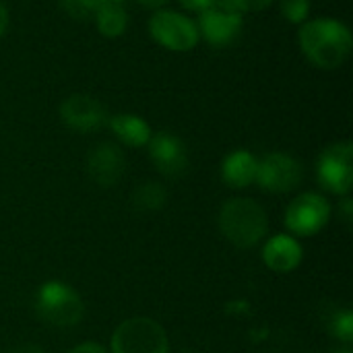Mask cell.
Returning <instances> with one entry per match:
<instances>
[{
    "instance_id": "cell-1",
    "label": "cell",
    "mask_w": 353,
    "mask_h": 353,
    "mask_svg": "<svg viewBox=\"0 0 353 353\" xmlns=\"http://www.w3.org/2000/svg\"><path fill=\"white\" fill-rule=\"evenodd\" d=\"M304 56L319 68L333 70L345 64L353 48L352 31L335 19L304 21L298 31Z\"/></svg>"
},
{
    "instance_id": "cell-2",
    "label": "cell",
    "mask_w": 353,
    "mask_h": 353,
    "mask_svg": "<svg viewBox=\"0 0 353 353\" xmlns=\"http://www.w3.org/2000/svg\"><path fill=\"white\" fill-rule=\"evenodd\" d=\"M219 230L234 246L246 250L267 236L269 217L252 199H230L219 211Z\"/></svg>"
},
{
    "instance_id": "cell-3",
    "label": "cell",
    "mask_w": 353,
    "mask_h": 353,
    "mask_svg": "<svg viewBox=\"0 0 353 353\" xmlns=\"http://www.w3.org/2000/svg\"><path fill=\"white\" fill-rule=\"evenodd\" d=\"M35 312L46 325L68 329L81 323L85 304L70 285L62 281H46L35 294Z\"/></svg>"
},
{
    "instance_id": "cell-4",
    "label": "cell",
    "mask_w": 353,
    "mask_h": 353,
    "mask_svg": "<svg viewBox=\"0 0 353 353\" xmlns=\"http://www.w3.org/2000/svg\"><path fill=\"white\" fill-rule=\"evenodd\" d=\"M112 353H170L168 333L153 319H126L112 335Z\"/></svg>"
},
{
    "instance_id": "cell-5",
    "label": "cell",
    "mask_w": 353,
    "mask_h": 353,
    "mask_svg": "<svg viewBox=\"0 0 353 353\" xmlns=\"http://www.w3.org/2000/svg\"><path fill=\"white\" fill-rule=\"evenodd\" d=\"M319 182L333 194L347 196L353 184V147L350 141L329 145L316 163Z\"/></svg>"
},
{
    "instance_id": "cell-6",
    "label": "cell",
    "mask_w": 353,
    "mask_h": 353,
    "mask_svg": "<svg viewBox=\"0 0 353 353\" xmlns=\"http://www.w3.org/2000/svg\"><path fill=\"white\" fill-rule=\"evenodd\" d=\"M244 25L242 10H238L228 0H217L207 10L199 12V35L207 39L213 48H225L236 41Z\"/></svg>"
},
{
    "instance_id": "cell-7",
    "label": "cell",
    "mask_w": 353,
    "mask_h": 353,
    "mask_svg": "<svg viewBox=\"0 0 353 353\" xmlns=\"http://www.w3.org/2000/svg\"><path fill=\"white\" fill-rule=\"evenodd\" d=\"M149 31L159 46L174 52H188L201 39L196 23L176 10H157L149 21Z\"/></svg>"
},
{
    "instance_id": "cell-8",
    "label": "cell",
    "mask_w": 353,
    "mask_h": 353,
    "mask_svg": "<svg viewBox=\"0 0 353 353\" xmlns=\"http://www.w3.org/2000/svg\"><path fill=\"white\" fill-rule=\"evenodd\" d=\"M331 219V205L319 192H304L296 196L285 211V225L296 236H312L321 232Z\"/></svg>"
},
{
    "instance_id": "cell-9",
    "label": "cell",
    "mask_w": 353,
    "mask_h": 353,
    "mask_svg": "<svg viewBox=\"0 0 353 353\" xmlns=\"http://www.w3.org/2000/svg\"><path fill=\"white\" fill-rule=\"evenodd\" d=\"M300 180L302 165L288 153H269L256 165V182L267 192H290L300 184Z\"/></svg>"
},
{
    "instance_id": "cell-10",
    "label": "cell",
    "mask_w": 353,
    "mask_h": 353,
    "mask_svg": "<svg viewBox=\"0 0 353 353\" xmlns=\"http://www.w3.org/2000/svg\"><path fill=\"white\" fill-rule=\"evenodd\" d=\"M62 122L77 132H95L108 122L105 108L91 95L74 93L60 105Z\"/></svg>"
},
{
    "instance_id": "cell-11",
    "label": "cell",
    "mask_w": 353,
    "mask_h": 353,
    "mask_svg": "<svg viewBox=\"0 0 353 353\" xmlns=\"http://www.w3.org/2000/svg\"><path fill=\"white\" fill-rule=\"evenodd\" d=\"M153 165L168 178H178L188 168V151L182 139L172 132H157L147 143Z\"/></svg>"
},
{
    "instance_id": "cell-12",
    "label": "cell",
    "mask_w": 353,
    "mask_h": 353,
    "mask_svg": "<svg viewBox=\"0 0 353 353\" xmlns=\"http://www.w3.org/2000/svg\"><path fill=\"white\" fill-rule=\"evenodd\" d=\"M124 170H126L124 153L114 143H99L87 155V174L95 184L103 188L118 184L120 178L124 176Z\"/></svg>"
},
{
    "instance_id": "cell-13",
    "label": "cell",
    "mask_w": 353,
    "mask_h": 353,
    "mask_svg": "<svg viewBox=\"0 0 353 353\" xmlns=\"http://www.w3.org/2000/svg\"><path fill=\"white\" fill-rule=\"evenodd\" d=\"M302 259H304L302 244L288 234H277L269 238L263 248V261L275 273H290L298 269Z\"/></svg>"
},
{
    "instance_id": "cell-14",
    "label": "cell",
    "mask_w": 353,
    "mask_h": 353,
    "mask_svg": "<svg viewBox=\"0 0 353 353\" xmlns=\"http://www.w3.org/2000/svg\"><path fill=\"white\" fill-rule=\"evenodd\" d=\"M256 165L259 159L250 151L246 149L234 151L221 163L223 182L232 188H246L256 180Z\"/></svg>"
},
{
    "instance_id": "cell-15",
    "label": "cell",
    "mask_w": 353,
    "mask_h": 353,
    "mask_svg": "<svg viewBox=\"0 0 353 353\" xmlns=\"http://www.w3.org/2000/svg\"><path fill=\"white\" fill-rule=\"evenodd\" d=\"M112 132L128 147H145L153 132L149 128V124L139 118V116H132V114H118L114 118L108 120Z\"/></svg>"
},
{
    "instance_id": "cell-16",
    "label": "cell",
    "mask_w": 353,
    "mask_h": 353,
    "mask_svg": "<svg viewBox=\"0 0 353 353\" xmlns=\"http://www.w3.org/2000/svg\"><path fill=\"white\" fill-rule=\"evenodd\" d=\"M95 23L101 35L120 37L128 27V14L118 2H105L95 12Z\"/></svg>"
},
{
    "instance_id": "cell-17",
    "label": "cell",
    "mask_w": 353,
    "mask_h": 353,
    "mask_svg": "<svg viewBox=\"0 0 353 353\" xmlns=\"http://www.w3.org/2000/svg\"><path fill=\"white\" fill-rule=\"evenodd\" d=\"M168 192L161 184L157 182H145L134 188L132 192V207L143 213H155L165 207Z\"/></svg>"
},
{
    "instance_id": "cell-18",
    "label": "cell",
    "mask_w": 353,
    "mask_h": 353,
    "mask_svg": "<svg viewBox=\"0 0 353 353\" xmlns=\"http://www.w3.org/2000/svg\"><path fill=\"white\" fill-rule=\"evenodd\" d=\"M329 331L335 339L343 341V343H352L353 341V312L343 308L337 310L331 321H329Z\"/></svg>"
},
{
    "instance_id": "cell-19",
    "label": "cell",
    "mask_w": 353,
    "mask_h": 353,
    "mask_svg": "<svg viewBox=\"0 0 353 353\" xmlns=\"http://www.w3.org/2000/svg\"><path fill=\"white\" fill-rule=\"evenodd\" d=\"M105 4L103 0H60L62 10L72 19H87L97 12V8Z\"/></svg>"
},
{
    "instance_id": "cell-20",
    "label": "cell",
    "mask_w": 353,
    "mask_h": 353,
    "mask_svg": "<svg viewBox=\"0 0 353 353\" xmlns=\"http://www.w3.org/2000/svg\"><path fill=\"white\" fill-rule=\"evenodd\" d=\"M310 0H281V12L290 23L302 25L310 14Z\"/></svg>"
},
{
    "instance_id": "cell-21",
    "label": "cell",
    "mask_w": 353,
    "mask_h": 353,
    "mask_svg": "<svg viewBox=\"0 0 353 353\" xmlns=\"http://www.w3.org/2000/svg\"><path fill=\"white\" fill-rule=\"evenodd\" d=\"M228 2L234 4L242 12H256V10L267 8L273 0H228Z\"/></svg>"
},
{
    "instance_id": "cell-22",
    "label": "cell",
    "mask_w": 353,
    "mask_h": 353,
    "mask_svg": "<svg viewBox=\"0 0 353 353\" xmlns=\"http://www.w3.org/2000/svg\"><path fill=\"white\" fill-rule=\"evenodd\" d=\"M225 312L230 316H246L250 312V304L246 300H232L225 304Z\"/></svg>"
},
{
    "instance_id": "cell-23",
    "label": "cell",
    "mask_w": 353,
    "mask_h": 353,
    "mask_svg": "<svg viewBox=\"0 0 353 353\" xmlns=\"http://www.w3.org/2000/svg\"><path fill=\"white\" fill-rule=\"evenodd\" d=\"M217 0H180V4L186 8V10H192V12H203L207 10L211 4H215Z\"/></svg>"
},
{
    "instance_id": "cell-24",
    "label": "cell",
    "mask_w": 353,
    "mask_h": 353,
    "mask_svg": "<svg viewBox=\"0 0 353 353\" xmlns=\"http://www.w3.org/2000/svg\"><path fill=\"white\" fill-rule=\"evenodd\" d=\"M66 353H105V350L99 345V343H93V341H87V343H79L77 347L68 350Z\"/></svg>"
},
{
    "instance_id": "cell-25",
    "label": "cell",
    "mask_w": 353,
    "mask_h": 353,
    "mask_svg": "<svg viewBox=\"0 0 353 353\" xmlns=\"http://www.w3.org/2000/svg\"><path fill=\"white\" fill-rule=\"evenodd\" d=\"M339 211H341V217H343V221H345V223H352L353 201L350 199V196H345V199H343V203L339 205Z\"/></svg>"
},
{
    "instance_id": "cell-26",
    "label": "cell",
    "mask_w": 353,
    "mask_h": 353,
    "mask_svg": "<svg viewBox=\"0 0 353 353\" xmlns=\"http://www.w3.org/2000/svg\"><path fill=\"white\" fill-rule=\"evenodd\" d=\"M6 27H8V10L0 4V37L4 35Z\"/></svg>"
},
{
    "instance_id": "cell-27",
    "label": "cell",
    "mask_w": 353,
    "mask_h": 353,
    "mask_svg": "<svg viewBox=\"0 0 353 353\" xmlns=\"http://www.w3.org/2000/svg\"><path fill=\"white\" fill-rule=\"evenodd\" d=\"M14 353H46L39 345H33V343H25V345H21V347H17Z\"/></svg>"
},
{
    "instance_id": "cell-28",
    "label": "cell",
    "mask_w": 353,
    "mask_h": 353,
    "mask_svg": "<svg viewBox=\"0 0 353 353\" xmlns=\"http://www.w3.org/2000/svg\"><path fill=\"white\" fill-rule=\"evenodd\" d=\"M143 6H149V8H157V6H163L168 0H139Z\"/></svg>"
},
{
    "instance_id": "cell-29",
    "label": "cell",
    "mask_w": 353,
    "mask_h": 353,
    "mask_svg": "<svg viewBox=\"0 0 353 353\" xmlns=\"http://www.w3.org/2000/svg\"><path fill=\"white\" fill-rule=\"evenodd\" d=\"M103 2H118V4H120L122 0H103Z\"/></svg>"
},
{
    "instance_id": "cell-30",
    "label": "cell",
    "mask_w": 353,
    "mask_h": 353,
    "mask_svg": "<svg viewBox=\"0 0 353 353\" xmlns=\"http://www.w3.org/2000/svg\"><path fill=\"white\" fill-rule=\"evenodd\" d=\"M337 353H352L350 350H343V352H337Z\"/></svg>"
}]
</instances>
